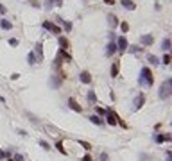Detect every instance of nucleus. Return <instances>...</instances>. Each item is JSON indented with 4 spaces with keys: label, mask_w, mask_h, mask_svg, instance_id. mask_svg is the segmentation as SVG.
<instances>
[{
    "label": "nucleus",
    "mask_w": 172,
    "mask_h": 161,
    "mask_svg": "<svg viewBox=\"0 0 172 161\" xmlns=\"http://www.w3.org/2000/svg\"><path fill=\"white\" fill-rule=\"evenodd\" d=\"M140 84H142V86H147V88L154 84L153 72H151V68H147V66H143V68L140 70Z\"/></svg>",
    "instance_id": "nucleus-1"
},
{
    "label": "nucleus",
    "mask_w": 172,
    "mask_h": 161,
    "mask_svg": "<svg viewBox=\"0 0 172 161\" xmlns=\"http://www.w3.org/2000/svg\"><path fill=\"white\" fill-rule=\"evenodd\" d=\"M170 93H172V80L167 79V80H165V82L161 84L160 91H158V97H160L161 100H165V98H169V97H170Z\"/></svg>",
    "instance_id": "nucleus-2"
},
{
    "label": "nucleus",
    "mask_w": 172,
    "mask_h": 161,
    "mask_svg": "<svg viewBox=\"0 0 172 161\" xmlns=\"http://www.w3.org/2000/svg\"><path fill=\"white\" fill-rule=\"evenodd\" d=\"M143 104H145V95H143V93H140V95L133 100V107H131V109H133V111H138Z\"/></svg>",
    "instance_id": "nucleus-3"
},
{
    "label": "nucleus",
    "mask_w": 172,
    "mask_h": 161,
    "mask_svg": "<svg viewBox=\"0 0 172 161\" xmlns=\"http://www.w3.org/2000/svg\"><path fill=\"white\" fill-rule=\"evenodd\" d=\"M43 29L50 31L52 34H59V32H61V29H59L56 23H52V22H43Z\"/></svg>",
    "instance_id": "nucleus-4"
},
{
    "label": "nucleus",
    "mask_w": 172,
    "mask_h": 161,
    "mask_svg": "<svg viewBox=\"0 0 172 161\" xmlns=\"http://www.w3.org/2000/svg\"><path fill=\"white\" fill-rule=\"evenodd\" d=\"M106 118H108V124L109 125H117V122H118V116L115 115L113 109H109L108 113H106Z\"/></svg>",
    "instance_id": "nucleus-5"
},
{
    "label": "nucleus",
    "mask_w": 172,
    "mask_h": 161,
    "mask_svg": "<svg viewBox=\"0 0 172 161\" xmlns=\"http://www.w3.org/2000/svg\"><path fill=\"white\" fill-rule=\"evenodd\" d=\"M115 45L118 47V50H120V52H124L125 49H127V39H125L124 36H120V38H117V43Z\"/></svg>",
    "instance_id": "nucleus-6"
},
{
    "label": "nucleus",
    "mask_w": 172,
    "mask_h": 161,
    "mask_svg": "<svg viewBox=\"0 0 172 161\" xmlns=\"http://www.w3.org/2000/svg\"><path fill=\"white\" fill-rule=\"evenodd\" d=\"M117 50V45H115V41H109L108 45H106V56L108 57H111L113 56V52Z\"/></svg>",
    "instance_id": "nucleus-7"
},
{
    "label": "nucleus",
    "mask_w": 172,
    "mask_h": 161,
    "mask_svg": "<svg viewBox=\"0 0 172 161\" xmlns=\"http://www.w3.org/2000/svg\"><path fill=\"white\" fill-rule=\"evenodd\" d=\"M61 82H63V80L59 79L57 75H52V77H50V86H52V88H54V90H57L59 86H61Z\"/></svg>",
    "instance_id": "nucleus-8"
},
{
    "label": "nucleus",
    "mask_w": 172,
    "mask_h": 161,
    "mask_svg": "<svg viewBox=\"0 0 172 161\" xmlns=\"http://www.w3.org/2000/svg\"><path fill=\"white\" fill-rule=\"evenodd\" d=\"M79 79H81V82H83V84H90V82H91V75H90L88 72H81Z\"/></svg>",
    "instance_id": "nucleus-9"
},
{
    "label": "nucleus",
    "mask_w": 172,
    "mask_h": 161,
    "mask_svg": "<svg viewBox=\"0 0 172 161\" xmlns=\"http://www.w3.org/2000/svg\"><path fill=\"white\" fill-rule=\"evenodd\" d=\"M120 4L124 5V9H129V11H135V9H136V5H135L133 0H122Z\"/></svg>",
    "instance_id": "nucleus-10"
},
{
    "label": "nucleus",
    "mask_w": 172,
    "mask_h": 161,
    "mask_svg": "<svg viewBox=\"0 0 172 161\" xmlns=\"http://www.w3.org/2000/svg\"><path fill=\"white\" fill-rule=\"evenodd\" d=\"M140 41H142L143 45H147V47H149V45H153V43H154V38H153V36H151V34H147V36H145V34H143V36L140 38Z\"/></svg>",
    "instance_id": "nucleus-11"
},
{
    "label": "nucleus",
    "mask_w": 172,
    "mask_h": 161,
    "mask_svg": "<svg viewBox=\"0 0 172 161\" xmlns=\"http://www.w3.org/2000/svg\"><path fill=\"white\" fill-rule=\"evenodd\" d=\"M86 100H88L90 104H95L97 102V97H95V91L93 90H88V93H86Z\"/></svg>",
    "instance_id": "nucleus-12"
},
{
    "label": "nucleus",
    "mask_w": 172,
    "mask_h": 161,
    "mask_svg": "<svg viewBox=\"0 0 172 161\" xmlns=\"http://www.w3.org/2000/svg\"><path fill=\"white\" fill-rule=\"evenodd\" d=\"M68 106H70V109H74V111H77V113H81V111H83V107L79 106L74 98H70V100H68Z\"/></svg>",
    "instance_id": "nucleus-13"
},
{
    "label": "nucleus",
    "mask_w": 172,
    "mask_h": 161,
    "mask_svg": "<svg viewBox=\"0 0 172 161\" xmlns=\"http://www.w3.org/2000/svg\"><path fill=\"white\" fill-rule=\"evenodd\" d=\"M165 140H170V134H154V142L156 143H161Z\"/></svg>",
    "instance_id": "nucleus-14"
},
{
    "label": "nucleus",
    "mask_w": 172,
    "mask_h": 161,
    "mask_svg": "<svg viewBox=\"0 0 172 161\" xmlns=\"http://www.w3.org/2000/svg\"><path fill=\"white\" fill-rule=\"evenodd\" d=\"M56 22H57V23H61V25L65 27V31H67V32L72 31V23H70V22H65L63 18H56Z\"/></svg>",
    "instance_id": "nucleus-15"
},
{
    "label": "nucleus",
    "mask_w": 172,
    "mask_h": 161,
    "mask_svg": "<svg viewBox=\"0 0 172 161\" xmlns=\"http://www.w3.org/2000/svg\"><path fill=\"white\" fill-rule=\"evenodd\" d=\"M0 27H2L4 31H11V29H13V23L9 22V20H4V18H2V20H0Z\"/></svg>",
    "instance_id": "nucleus-16"
},
{
    "label": "nucleus",
    "mask_w": 172,
    "mask_h": 161,
    "mask_svg": "<svg viewBox=\"0 0 172 161\" xmlns=\"http://www.w3.org/2000/svg\"><path fill=\"white\" fill-rule=\"evenodd\" d=\"M59 45H61V50H67L68 47H70V41L65 36H59Z\"/></svg>",
    "instance_id": "nucleus-17"
},
{
    "label": "nucleus",
    "mask_w": 172,
    "mask_h": 161,
    "mask_svg": "<svg viewBox=\"0 0 172 161\" xmlns=\"http://www.w3.org/2000/svg\"><path fill=\"white\" fill-rule=\"evenodd\" d=\"M36 54H38V61H43V45L41 43L36 45Z\"/></svg>",
    "instance_id": "nucleus-18"
},
{
    "label": "nucleus",
    "mask_w": 172,
    "mask_h": 161,
    "mask_svg": "<svg viewBox=\"0 0 172 161\" xmlns=\"http://www.w3.org/2000/svg\"><path fill=\"white\" fill-rule=\"evenodd\" d=\"M108 23H109L111 27H117V25H118V18H117L115 15H108Z\"/></svg>",
    "instance_id": "nucleus-19"
},
{
    "label": "nucleus",
    "mask_w": 172,
    "mask_h": 161,
    "mask_svg": "<svg viewBox=\"0 0 172 161\" xmlns=\"http://www.w3.org/2000/svg\"><path fill=\"white\" fill-rule=\"evenodd\" d=\"M88 120H90L91 124H95V125H102V118H101V116H97V115H91Z\"/></svg>",
    "instance_id": "nucleus-20"
},
{
    "label": "nucleus",
    "mask_w": 172,
    "mask_h": 161,
    "mask_svg": "<svg viewBox=\"0 0 172 161\" xmlns=\"http://www.w3.org/2000/svg\"><path fill=\"white\" fill-rule=\"evenodd\" d=\"M27 63H29V65L38 63V61H36V54H34V52H29V54H27Z\"/></svg>",
    "instance_id": "nucleus-21"
},
{
    "label": "nucleus",
    "mask_w": 172,
    "mask_h": 161,
    "mask_svg": "<svg viewBox=\"0 0 172 161\" xmlns=\"http://www.w3.org/2000/svg\"><path fill=\"white\" fill-rule=\"evenodd\" d=\"M57 57H65V59H67V61H72V56H70L68 52H65V50H59Z\"/></svg>",
    "instance_id": "nucleus-22"
},
{
    "label": "nucleus",
    "mask_w": 172,
    "mask_h": 161,
    "mask_svg": "<svg viewBox=\"0 0 172 161\" xmlns=\"http://www.w3.org/2000/svg\"><path fill=\"white\" fill-rule=\"evenodd\" d=\"M118 75V63H113L111 65V77H117Z\"/></svg>",
    "instance_id": "nucleus-23"
},
{
    "label": "nucleus",
    "mask_w": 172,
    "mask_h": 161,
    "mask_svg": "<svg viewBox=\"0 0 172 161\" xmlns=\"http://www.w3.org/2000/svg\"><path fill=\"white\" fill-rule=\"evenodd\" d=\"M147 59H149L151 65H160V59H158L156 56H147Z\"/></svg>",
    "instance_id": "nucleus-24"
},
{
    "label": "nucleus",
    "mask_w": 172,
    "mask_h": 161,
    "mask_svg": "<svg viewBox=\"0 0 172 161\" xmlns=\"http://www.w3.org/2000/svg\"><path fill=\"white\" fill-rule=\"evenodd\" d=\"M106 113H108V109H104V107H97V116H106Z\"/></svg>",
    "instance_id": "nucleus-25"
},
{
    "label": "nucleus",
    "mask_w": 172,
    "mask_h": 161,
    "mask_svg": "<svg viewBox=\"0 0 172 161\" xmlns=\"http://www.w3.org/2000/svg\"><path fill=\"white\" fill-rule=\"evenodd\" d=\"M161 49H163V50H169V49H170V39H163Z\"/></svg>",
    "instance_id": "nucleus-26"
},
{
    "label": "nucleus",
    "mask_w": 172,
    "mask_h": 161,
    "mask_svg": "<svg viewBox=\"0 0 172 161\" xmlns=\"http://www.w3.org/2000/svg\"><path fill=\"white\" fill-rule=\"evenodd\" d=\"M56 149H57L59 152H63V154H67V150H65V147H63V143H61V142H57V143H56Z\"/></svg>",
    "instance_id": "nucleus-27"
},
{
    "label": "nucleus",
    "mask_w": 172,
    "mask_h": 161,
    "mask_svg": "<svg viewBox=\"0 0 172 161\" xmlns=\"http://www.w3.org/2000/svg\"><path fill=\"white\" fill-rule=\"evenodd\" d=\"M120 29H122V32H127V31H129V23H127V22H122V23H120Z\"/></svg>",
    "instance_id": "nucleus-28"
},
{
    "label": "nucleus",
    "mask_w": 172,
    "mask_h": 161,
    "mask_svg": "<svg viewBox=\"0 0 172 161\" xmlns=\"http://www.w3.org/2000/svg\"><path fill=\"white\" fill-rule=\"evenodd\" d=\"M161 63H163V65H169V63H170V56H169V54H165V56H163Z\"/></svg>",
    "instance_id": "nucleus-29"
},
{
    "label": "nucleus",
    "mask_w": 172,
    "mask_h": 161,
    "mask_svg": "<svg viewBox=\"0 0 172 161\" xmlns=\"http://www.w3.org/2000/svg\"><path fill=\"white\" fill-rule=\"evenodd\" d=\"M52 2H54V0H45V9H52V5H54Z\"/></svg>",
    "instance_id": "nucleus-30"
},
{
    "label": "nucleus",
    "mask_w": 172,
    "mask_h": 161,
    "mask_svg": "<svg viewBox=\"0 0 172 161\" xmlns=\"http://www.w3.org/2000/svg\"><path fill=\"white\" fill-rule=\"evenodd\" d=\"M9 45H13V47H18V39H16V38H11V39H9Z\"/></svg>",
    "instance_id": "nucleus-31"
},
{
    "label": "nucleus",
    "mask_w": 172,
    "mask_h": 161,
    "mask_svg": "<svg viewBox=\"0 0 172 161\" xmlns=\"http://www.w3.org/2000/svg\"><path fill=\"white\" fill-rule=\"evenodd\" d=\"M79 143H81V145L84 147V149H86V150H90V149H91V145H90L88 142H79Z\"/></svg>",
    "instance_id": "nucleus-32"
},
{
    "label": "nucleus",
    "mask_w": 172,
    "mask_h": 161,
    "mask_svg": "<svg viewBox=\"0 0 172 161\" xmlns=\"http://www.w3.org/2000/svg\"><path fill=\"white\" fill-rule=\"evenodd\" d=\"M39 147H43L45 150H49V149H50V147H49V143H47V142H39Z\"/></svg>",
    "instance_id": "nucleus-33"
},
{
    "label": "nucleus",
    "mask_w": 172,
    "mask_h": 161,
    "mask_svg": "<svg viewBox=\"0 0 172 161\" xmlns=\"http://www.w3.org/2000/svg\"><path fill=\"white\" fill-rule=\"evenodd\" d=\"M142 47H131V52H140Z\"/></svg>",
    "instance_id": "nucleus-34"
},
{
    "label": "nucleus",
    "mask_w": 172,
    "mask_h": 161,
    "mask_svg": "<svg viewBox=\"0 0 172 161\" xmlns=\"http://www.w3.org/2000/svg\"><path fill=\"white\" fill-rule=\"evenodd\" d=\"M2 158H7V152H5V150H0V159H2Z\"/></svg>",
    "instance_id": "nucleus-35"
},
{
    "label": "nucleus",
    "mask_w": 172,
    "mask_h": 161,
    "mask_svg": "<svg viewBox=\"0 0 172 161\" xmlns=\"http://www.w3.org/2000/svg\"><path fill=\"white\" fill-rule=\"evenodd\" d=\"M104 4H108V5H113V4H117L115 0H104Z\"/></svg>",
    "instance_id": "nucleus-36"
},
{
    "label": "nucleus",
    "mask_w": 172,
    "mask_h": 161,
    "mask_svg": "<svg viewBox=\"0 0 172 161\" xmlns=\"http://www.w3.org/2000/svg\"><path fill=\"white\" fill-rule=\"evenodd\" d=\"M83 161H91V158H90V156H88V154H86V156H84V158H83Z\"/></svg>",
    "instance_id": "nucleus-37"
},
{
    "label": "nucleus",
    "mask_w": 172,
    "mask_h": 161,
    "mask_svg": "<svg viewBox=\"0 0 172 161\" xmlns=\"http://www.w3.org/2000/svg\"><path fill=\"white\" fill-rule=\"evenodd\" d=\"M31 2H32V5H34V7H39V4L36 2V0H31Z\"/></svg>",
    "instance_id": "nucleus-38"
},
{
    "label": "nucleus",
    "mask_w": 172,
    "mask_h": 161,
    "mask_svg": "<svg viewBox=\"0 0 172 161\" xmlns=\"http://www.w3.org/2000/svg\"><path fill=\"white\" fill-rule=\"evenodd\" d=\"M0 13H2V15H4V13H5V7H4L2 4H0Z\"/></svg>",
    "instance_id": "nucleus-39"
},
{
    "label": "nucleus",
    "mask_w": 172,
    "mask_h": 161,
    "mask_svg": "<svg viewBox=\"0 0 172 161\" xmlns=\"http://www.w3.org/2000/svg\"><path fill=\"white\" fill-rule=\"evenodd\" d=\"M0 102H2V104L5 102V100H4V97H2V95H0Z\"/></svg>",
    "instance_id": "nucleus-40"
},
{
    "label": "nucleus",
    "mask_w": 172,
    "mask_h": 161,
    "mask_svg": "<svg viewBox=\"0 0 172 161\" xmlns=\"http://www.w3.org/2000/svg\"><path fill=\"white\" fill-rule=\"evenodd\" d=\"M91 161H93V159H91Z\"/></svg>",
    "instance_id": "nucleus-41"
}]
</instances>
